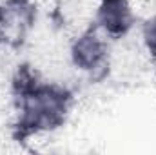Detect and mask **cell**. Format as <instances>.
Here are the masks:
<instances>
[{"mask_svg":"<svg viewBox=\"0 0 156 155\" xmlns=\"http://www.w3.org/2000/svg\"><path fill=\"white\" fill-rule=\"evenodd\" d=\"M16 99L20 126L29 131H51L69 113V93L56 84L40 82L33 75L16 77Z\"/></svg>","mask_w":156,"mask_h":155,"instance_id":"6da1fadb","label":"cell"},{"mask_svg":"<svg viewBox=\"0 0 156 155\" xmlns=\"http://www.w3.org/2000/svg\"><path fill=\"white\" fill-rule=\"evenodd\" d=\"M109 55V39L94 26L85 29L73 40L69 57L73 66L83 73H94L107 64Z\"/></svg>","mask_w":156,"mask_h":155,"instance_id":"7a4b0ae2","label":"cell"},{"mask_svg":"<svg viewBox=\"0 0 156 155\" xmlns=\"http://www.w3.org/2000/svg\"><path fill=\"white\" fill-rule=\"evenodd\" d=\"M96 28L109 40L125 37L134 26V13L129 0H100L96 17Z\"/></svg>","mask_w":156,"mask_h":155,"instance_id":"3957f363","label":"cell"},{"mask_svg":"<svg viewBox=\"0 0 156 155\" xmlns=\"http://www.w3.org/2000/svg\"><path fill=\"white\" fill-rule=\"evenodd\" d=\"M142 44L145 47V51L156 60V13H153L144 24H142Z\"/></svg>","mask_w":156,"mask_h":155,"instance_id":"277c9868","label":"cell"}]
</instances>
